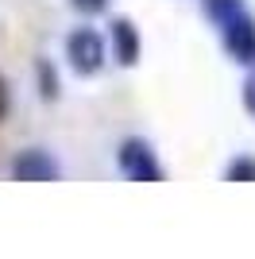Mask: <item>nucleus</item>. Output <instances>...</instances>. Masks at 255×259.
I'll use <instances>...</instances> for the list:
<instances>
[{"label": "nucleus", "instance_id": "obj_1", "mask_svg": "<svg viewBox=\"0 0 255 259\" xmlns=\"http://www.w3.org/2000/svg\"><path fill=\"white\" fill-rule=\"evenodd\" d=\"M205 8L221 23L224 47L236 62H255V20L244 12L240 0H205Z\"/></svg>", "mask_w": 255, "mask_h": 259}, {"label": "nucleus", "instance_id": "obj_2", "mask_svg": "<svg viewBox=\"0 0 255 259\" xmlns=\"http://www.w3.org/2000/svg\"><path fill=\"white\" fill-rule=\"evenodd\" d=\"M66 51H70V62H74L77 74H97L101 62H105V43H101V35L89 31V27H81V31L70 35Z\"/></svg>", "mask_w": 255, "mask_h": 259}, {"label": "nucleus", "instance_id": "obj_3", "mask_svg": "<svg viewBox=\"0 0 255 259\" xmlns=\"http://www.w3.org/2000/svg\"><path fill=\"white\" fill-rule=\"evenodd\" d=\"M120 166H124L128 178H136V182H159L162 170H159V162H155V155H151L147 143H139V140H128L124 147H120Z\"/></svg>", "mask_w": 255, "mask_h": 259}, {"label": "nucleus", "instance_id": "obj_4", "mask_svg": "<svg viewBox=\"0 0 255 259\" xmlns=\"http://www.w3.org/2000/svg\"><path fill=\"white\" fill-rule=\"evenodd\" d=\"M12 174L20 182H51V178H58V162L42 151H23L20 159L12 162Z\"/></svg>", "mask_w": 255, "mask_h": 259}, {"label": "nucleus", "instance_id": "obj_5", "mask_svg": "<svg viewBox=\"0 0 255 259\" xmlns=\"http://www.w3.org/2000/svg\"><path fill=\"white\" fill-rule=\"evenodd\" d=\"M112 35H116V43H120V62H136V31H132V23L116 20L112 23Z\"/></svg>", "mask_w": 255, "mask_h": 259}, {"label": "nucleus", "instance_id": "obj_6", "mask_svg": "<svg viewBox=\"0 0 255 259\" xmlns=\"http://www.w3.org/2000/svg\"><path fill=\"white\" fill-rule=\"evenodd\" d=\"M228 178H255V162H232Z\"/></svg>", "mask_w": 255, "mask_h": 259}, {"label": "nucleus", "instance_id": "obj_7", "mask_svg": "<svg viewBox=\"0 0 255 259\" xmlns=\"http://www.w3.org/2000/svg\"><path fill=\"white\" fill-rule=\"evenodd\" d=\"M244 101H247V108L255 112V74L247 77V89H244Z\"/></svg>", "mask_w": 255, "mask_h": 259}, {"label": "nucleus", "instance_id": "obj_8", "mask_svg": "<svg viewBox=\"0 0 255 259\" xmlns=\"http://www.w3.org/2000/svg\"><path fill=\"white\" fill-rule=\"evenodd\" d=\"M81 12H97V8H105V0H74Z\"/></svg>", "mask_w": 255, "mask_h": 259}, {"label": "nucleus", "instance_id": "obj_9", "mask_svg": "<svg viewBox=\"0 0 255 259\" xmlns=\"http://www.w3.org/2000/svg\"><path fill=\"white\" fill-rule=\"evenodd\" d=\"M0 108H4V89H0Z\"/></svg>", "mask_w": 255, "mask_h": 259}]
</instances>
